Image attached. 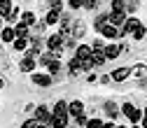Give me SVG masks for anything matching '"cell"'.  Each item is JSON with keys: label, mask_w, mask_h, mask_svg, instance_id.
I'll use <instances>...</instances> for the list:
<instances>
[{"label": "cell", "mask_w": 147, "mask_h": 128, "mask_svg": "<svg viewBox=\"0 0 147 128\" xmlns=\"http://www.w3.org/2000/svg\"><path fill=\"white\" fill-rule=\"evenodd\" d=\"M121 114H124L126 119H131L136 126H138V123L142 121V117H145V114H142V109H138L133 103H124V105H121Z\"/></svg>", "instance_id": "cell-1"}, {"label": "cell", "mask_w": 147, "mask_h": 128, "mask_svg": "<svg viewBox=\"0 0 147 128\" xmlns=\"http://www.w3.org/2000/svg\"><path fill=\"white\" fill-rule=\"evenodd\" d=\"M65 44H68V42H65V38H63L61 33H56V35H51V38H47V49H49L51 54H56V56L63 51Z\"/></svg>", "instance_id": "cell-2"}, {"label": "cell", "mask_w": 147, "mask_h": 128, "mask_svg": "<svg viewBox=\"0 0 147 128\" xmlns=\"http://www.w3.org/2000/svg\"><path fill=\"white\" fill-rule=\"evenodd\" d=\"M51 117H54V114L49 112V109H47L45 105H40V107H35V117H33V119L38 121L40 126H51Z\"/></svg>", "instance_id": "cell-3"}, {"label": "cell", "mask_w": 147, "mask_h": 128, "mask_svg": "<svg viewBox=\"0 0 147 128\" xmlns=\"http://www.w3.org/2000/svg\"><path fill=\"white\" fill-rule=\"evenodd\" d=\"M140 26V21L136 19V16H131V19H126V23L119 28V35H128V33H136V28Z\"/></svg>", "instance_id": "cell-4"}, {"label": "cell", "mask_w": 147, "mask_h": 128, "mask_svg": "<svg viewBox=\"0 0 147 128\" xmlns=\"http://www.w3.org/2000/svg\"><path fill=\"white\" fill-rule=\"evenodd\" d=\"M68 114L75 117V119L82 117V114H84V105H82V100H72V103L68 105Z\"/></svg>", "instance_id": "cell-5"}, {"label": "cell", "mask_w": 147, "mask_h": 128, "mask_svg": "<svg viewBox=\"0 0 147 128\" xmlns=\"http://www.w3.org/2000/svg\"><path fill=\"white\" fill-rule=\"evenodd\" d=\"M35 63H38V58H35L33 54H26V56H24V61H21V65H19V68H21L24 72H33V70H35Z\"/></svg>", "instance_id": "cell-6"}, {"label": "cell", "mask_w": 147, "mask_h": 128, "mask_svg": "<svg viewBox=\"0 0 147 128\" xmlns=\"http://www.w3.org/2000/svg\"><path fill=\"white\" fill-rule=\"evenodd\" d=\"M91 54H94V49H91L89 44H80L77 51H75V58H80V61H89Z\"/></svg>", "instance_id": "cell-7"}, {"label": "cell", "mask_w": 147, "mask_h": 128, "mask_svg": "<svg viewBox=\"0 0 147 128\" xmlns=\"http://www.w3.org/2000/svg\"><path fill=\"white\" fill-rule=\"evenodd\" d=\"M126 23V12H110V26H124Z\"/></svg>", "instance_id": "cell-8"}, {"label": "cell", "mask_w": 147, "mask_h": 128, "mask_svg": "<svg viewBox=\"0 0 147 128\" xmlns=\"http://www.w3.org/2000/svg\"><path fill=\"white\" fill-rule=\"evenodd\" d=\"M12 12H14V3H9V0H0V19H9L12 16Z\"/></svg>", "instance_id": "cell-9"}, {"label": "cell", "mask_w": 147, "mask_h": 128, "mask_svg": "<svg viewBox=\"0 0 147 128\" xmlns=\"http://www.w3.org/2000/svg\"><path fill=\"white\" fill-rule=\"evenodd\" d=\"M131 72H133L131 68H117V70H115V72H112L110 77H112L115 82H124V79H126L128 75H131Z\"/></svg>", "instance_id": "cell-10"}, {"label": "cell", "mask_w": 147, "mask_h": 128, "mask_svg": "<svg viewBox=\"0 0 147 128\" xmlns=\"http://www.w3.org/2000/svg\"><path fill=\"white\" fill-rule=\"evenodd\" d=\"M119 54H121V47H119V44H107V47H105V58H107V61L117 58Z\"/></svg>", "instance_id": "cell-11"}, {"label": "cell", "mask_w": 147, "mask_h": 128, "mask_svg": "<svg viewBox=\"0 0 147 128\" xmlns=\"http://www.w3.org/2000/svg\"><path fill=\"white\" fill-rule=\"evenodd\" d=\"M59 21H61V12L49 9V12H47V16H45V26H54V23H59Z\"/></svg>", "instance_id": "cell-12"}, {"label": "cell", "mask_w": 147, "mask_h": 128, "mask_svg": "<svg viewBox=\"0 0 147 128\" xmlns=\"http://www.w3.org/2000/svg\"><path fill=\"white\" fill-rule=\"evenodd\" d=\"M54 117H68V105H65V100H59L56 105H54V112H51Z\"/></svg>", "instance_id": "cell-13"}, {"label": "cell", "mask_w": 147, "mask_h": 128, "mask_svg": "<svg viewBox=\"0 0 147 128\" xmlns=\"http://www.w3.org/2000/svg\"><path fill=\"white\" fill-rule=\"evenodd\" d=\"M105 112H107L110 117H112V119H117V117H119V112H121V109H119V107H117V105H115L112 100H107V103H105Z\"/></svg>", "instance_id": "cell-14"}, {"label": "cell", "mask_w": 147, "mask_h": 128, "mask_svg": "<svg viewBox=\"0 0 147 128\" xmlns=\"http://www.w3.org/2000/svg\"><path fill=\"white\" fill-rule=\"evenodd\" d=\"M107 23H110V14H98V16H96V23H94V26H96V30H103Z\"/></svg>", "instance_id": "cell-15"}, {"label": "cell", "mask_w": 147, "mask_h": 128, "mask_svg": "<svg viewBox=\"0 0 147 128\" xmlns=\"http://www.w3.org/2000/svg\"><path fill=\"white\" fill-rule=\"evenodd\" d=\"M100 33H103V38L112 40V38H117V35H119V28H115V26H110V23H107V26H105V28H103Z\"/></svg>", "instance_id": "cell-16"}, {"label": "cell", "mask_w": 147, "mask_h": 128, "mask_svg": "<svg viewBox=\"0 0 147 128\" xmlns=\"http://www.w3.org/2000/svg\"><path fill=\"white\" fill-rule=\"evenodd\" d=\"M33 82L38 86H49L51 84V75H33Z\"/></svg>", "instance_id": "cell-17"}, {"label": "cell", "mask_w": 147, "mask_h": 128, "mask_svg": "<svg viewBox=\"0 0 147 128\" xmlns=\"http://www.w3.org/2000/svg\"><path fill=\"white\" fill-rule=\"evenodd\" d=\"M51 128H68V117H51Z\"/></svg>", "instance_id": "cell-18"}, {"label": "cell", "mask_w": 147, "mask_h": 128, "mask_svg": "<svg viewBox=\"0 0 147 128\" xmlns=\"http://www.w3.org/2000/svg\"><path fill=\"white\" fill-rule=\"evenodd\" d=\"M107 58H105V51H94V54H91V63H94V65H103Z\"/></svg>", "instance_id": "cell-19"}, {"label": "cell", "mask_w": 147, "mask_h": 128, "mask_svg": "<svg viewBox=\"0 0 147 128\" xmlns=\"http://www.w3.org/2000/svg\"><path fill=\"white\" fill-rule=\"evenodd\" d=\"M16 40V30L14 28H3V42H14Z\"/></svg>", "instance_id": "cell-20"}, {"label": "cell", "mask_w": 147, "mask_h": 128, "mask_svg": "<svg viewBox=\"0 0 147 128\" xmlns=\"http://www.w3.org/2000/svg\"><path fill=\"white\" fill-rule=\"evenodd\" d=\"M21 23L30 28V26L35 23V14H33V12H24V14H21Z\"/></svg>", "instance_id": "cell-21"}, {"label": "cell", "mask_w": 147, "mask_h": 128, "mask_svg": "<svg viewBox=\"0 0 147 128\" xmlns=\"http://www.w3.org/2000/svg\"><path fill=\"white\" fill-rule=\"evenodd\" d=\"M16 38H24V40H28V26H24V23H16Z\"/></svg>", "instance_id": "cell-22"}, {"label": "cell", "mask_w": 147, "mask_h": 128, "mask_svg": "<svg viewBox=\"0 0 147 128\" xmlns=\"http://www.w3.org/2000/svg\"><path fill=\"white\" fill-rule=\"evenodd\" d=\"M77 72H82V61L80 58H72L70 61V75H77Z\"/></svg>", "instance_id": "cell-23"}, {"label": "cell", "mask_w": 147, "mask_h": 128, "mask_svg": "<svg viewBox=\"0 0 147 128\" xmlns=\"http://www.w3.org/2000/svg\"><path fill=\"white\" fill-rule=\"evenodd\" d=\"M14 49H16V51H26V49H28V40L16 38V40H14Z\"/></svg>", "instance_id": "cell-24"}, {"label": "cell", "mask_w": 147, "mask_h": 128, "mask_svg": "<svg viewBox=\"0 0 147 128\" xmlns=\"http://www.w3.org/2000/svg\"><path fill=\"white\" fill-rule=\"evenodd\" d=\"M47 68H49V72H51V75H56V72H61V61H59V58H56V61H51Z\"/></svg>", "instance_id": "cell-25"}, {"label": "cell", "mask_w": 147, "mask_h": 128, "mask_svg": "<svg viewBox=\"0 0 147 128\" xmlns=\"http://www.w3.org/2000/svg\"><path fill=\"white\" fill-rule=\"evenodd\" d=\"M133 38H136V40H142V38H147V30H145V26H142V23H140V26L136 28V33H133Z\"/></svg>", "instance_id": "cell-26"}, {"label": "cell", "mask_w": 147, "mask_h": 128, "mask_svg": "<svg viewBox=\"0 0 147 128\" xmlns=\"http://www.w3.org/2000/svg\"><path fill=\"white\" fill-rule=\"evenodd\" d=\"M124 7H126L124 0H112V12H124Z\"/></svg>", "instance_id": "cell-27"}, {"label": "cell", "mask_w": 147, "mask_h": 128, "mask_svg": "<svg viewBox=\"0 0 147 128\" xmlns=\"http://www.w3.org/2000/svg\"><path fill=\"white\" fill-rule=\"evenodd\" d=\"M86 128H103V121H100V119H89Z\"/></svg>", "instance_id": "cell-28"}, {"label": "cell", "mask_w": 147, "mask_h": 128, "mask_svg": "<svg viewBox=\"0 0 147 128\" xmlns=\"http://www.w3.org/2000/svg\"><path fill=\"white\" fill-rule=\"evenodd\" d=\"M68 5L72 9H80V7H84V0H68Z\"/></svg>", "instance_id": "cell-29"}, {"label": "cell", "mask_w": 147, "mask_h": 128, "mask_svg": "<svg viewBox=\"0 0 147 128\" xmlns=\"http://www.w3.org/2000/svg\"><path fill=\"white\" fill-rule=\"evenodd\" d=\"M21 128H38V121H35V119H28V121L21 123Z\"/></svg>", "instance_id": "cell-30"}, {"label": "cell", "mask_w": 147, "mask_h": 128, "mask_svg": "<svg viewBox=\"0 0 147 128\" xmlns=\"http://www.w3.org/2000/svg\"><path fill=\"white\" fill-rule=\"evenodd\" d=\"M49 7H51L54 12H61V7H63V3H59V0H54V3H49Z\"/></svg>", "instance_id": "cell-31"}, {"label": "cell", "mask_w": 147, "mask_h": 128, "mask_svg": "<svg viewBox=\"0 0 147 128\" xmlns=\"http://www.w3.org/2000/svg\"><path fill=\"white\" fill-rule=\"evenodd\" d=\"M138 9V3H126V7H124V12H136Z\"/></svg>", "instance_id": "cell-32"}, {"label": "cell", "mask_w": 147, "mask_h": 128, "mask_svg": "<svg viewBox=\"0 0 147 128\" xmlns=\"http://www.w3.org/2000/svg\"><path fill=\"white\" fill-rule=\"evenodd\" d=\"M75 121H77V126H86V123H89V119H86L84 114H82V117H77Z\"/></svg>", "instance_id": "cell-33"}, {"label": "cell", "mask_w": 147, "mask_h": 128, "mask_svg": "<svg viewBox=\"0 0 147 128\" xmlns=\"http://www.w3.org/2000/svg\"><path fill=\"white\" fill-rule=\"evenodd\" d=\"M91 68H94V63H91V58H89V61H82V70H91Z\"/></svg>", "instance_id": "cell-34"}, {"label": "cell", "mask_w": 147, "mask_h": 128, "mask_svg": "<svg viewBox=\"0 0 147 128\" xmlns=\"http://www.w3.org/2000/svg\"><path fill=\"white\" fill-rule=\"evenodd\" d=\"M98 82H100V84H107V82H112V77H110V75H103V77H98Z\"/></svg>", "instance_id": "cell-35"}, {"label": "cell", "mask_w": 147, "mask_h": 128, "mask_svg": "<svg viewBox=\"0 0 147 128\" xmlns=\"http://www.w3.org/2000/svg\"><path fill=\"white\" fill-rule=\"evenodd\" d=\"M133 72H136V75H145V68H142V65H138V68H136Z\"/></svg>", "instance_id": "cell-36"}, {"label": "cell", "mask_w": 147, "mask_h": 128, "mask_svg": "<svg viewBox=\"0 0 147 128\" xmlns=\"http://www.w3.org/2000/svg\"><path fill=\"white\" fill-rule=\"evenodd\" d=\"M103 128H117L115 123H103Z\"/></svg>", "instance_id": "cell-37"}, {"label": "cell", "mask_w": 147, "mask_h": 128, "mask_svg": "<svg viewBox=\"0 0 147 128\" xmlns=\"http://www.w3.org/2000/svg\"><path fill=\"white\" fill-rule=\"evenodd\" d=\"M142 128H147V114L142 117Z\"/></svg>", "instance_id": "cell-38"}, {"label": "cell", "mask_w": 147, "mask_h": 128, "mask_svg": "<svg viewBox=\"0 0 147 128\" xmlns=\"http://www.w3.org/2000/svg\"><path fill=\"white\" fill-rule=\"evenodd\" d=\"M3 86H5V82H3V77H0V88H3Z\"/></svg>", "instance_id": "cell-39"}, {"label": "cell", "mask_w": 147, "mask_h": 128, "mask_svg": "<svg viewBox=\"0 0 147 128\" xmlns=\"http://www.w3.org/2000/svg\"><path fill=\"white\" fill-rule=\"evenodd\" d=\"M38 128H47V126H40V123H38Z\"/></svg>", "instance_id": "cell-40"}, {"label": "cell", "mask_w": 147, "mask_h": 128, "mask_svg": "<svg viewBox=\"0 0 147 128\" xmlns=\"http://www.w3.org/2000/svg\"><path fill=\"white\" fill-rule=\"evenodd\" d=\"M0 28H3V19H0Z\"/></svg>", "instance_id": "cell-41"}, {"label": "cell", "mask_w": 147, "mask_h": 128, "mask_svg": "<svg viewBox=\"0 0 147 128\" xmlns=\"http://www.w3.org/2000/svg\"><path fill=\"white\" fill-rule=\"evenodd\" d=\"M117 128H126V126H117Z\"/></svg>", "instance_id": "cell-42"}, {"label": "cell", "mask_w": 147, "mask_h": 128, "mask_svg": "<svg viewBox=\"0 0 147 128\" xmlns=\"http://www.w3.org/2000/svg\"><path fill=\"white\" fill-rule=\"evenodd\" d=\"M133 128H140V126H133Z\"/></svg>", "instance_id": "cell-43"}]
</instances>
